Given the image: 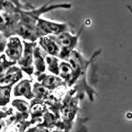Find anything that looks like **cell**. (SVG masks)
I'll use <instances>...</instances> for the list:
<instances>
[{
	"mask_svg": "<svg viewBox=\"0 0 132 132\" xmlns=\"http://www.w3.org/2000/svg\"><path fill=\"white\" fill-rule=\"evenodd\" d=\"M37 29L42 36L57 35L61 32L68 31V25L65 23H57L54 21L40 17L37 22Z\"/></svg>",
	"mask_w": 132,
	"mask_h": 132,
	"instance_id": "cell-6",
	"label": "cell"
},
{
	"mask_svg": "<svg viewBox=\"0 0 132 132\" xmlns=\"http://www.w3.org/2000/svg\"><path fill=\"white\" fill-rule=\"evenodd\" d=\"M23 51L22 57L16 64L19 65L20 68L25 72L28 76H32L34 73V67H33V51L36 47L37 42H31L23 40Z\"/></svg>",
	"mask_w": 132,
	"mask_h": 132,
	"instance_id": "cell-5",
	"label": "cell"
},
{
	"mask_svg": "<svg viewBox=\"0 0 132 132\" xmlns=\"http://www.w3.org/2000/svg\"><path fill=\"white\" fill-rule=\"evenodd\" d=\"M32 87V94L34 96V99L39 100V101H47V100L51 99V94H50V90L47 87L44 86L42 84L37 81L34 83Z\"/></svg>",
	"mask_w": 132,
	"mask_h": 132,
	"instance_id": "cell-15",
	"label": "cell"
},
{
	"mask_svg": "<svg viewBox=\"0 0 132 132\" xmlns=\"http://www.w3.org/2000/svg\"><path fill=\"white\" fill-rule=\"evenodd\" d=\"M14 96H23L27 100H32L34 98L31 88V79H23L14 86Z\"/></svg>",
	"mask_w": 132,
	"mask_h": 132,
	"instance_id": "cell-13",
	"label": "cell"
},
{
	"mask_svg": "<svg viewBox=\"0 0 132 132\" xmlns=\"http://www.w3.org/2000/svg\"><path fill=\"white\" fill-rule=\"evenodd\" d=\"M84 26L80 28L77 34H72L69 32V31L61 32L57 35H51V38L57 42V44L59 47V59L62 60H66L67 57L69 56V54L77 48V43H78L79 37L83 31Z\"/></svg>",
	"mask_w": 132,
	"mask_h": 132,
	"instance_id": "cell-3",
	"label": "cell"
},
{
	"mask_svg": "<svg viewBox=\"0 0 132 132\" xmlns=\"http://www.w3.org/2000/svg\"><path fill=\"white\" fill-rule=\"evenodd\" d=\"M45 64L46 67L48 68L49 72L51 74L59 76V59L55 56L47 55L45 56Z\"/></svg>",
	"mask_w": 132,
	"mask_h": 132,
	"instance_id": "cell-18",
	"label": "cell"
},
{
	"mask_svg": "<svg viewBox=\"0 0 132 132\" xmlns=\"http://www.w3.org/2000/svg\"><path fill=\"white\" fill-rule=\"evenodd\" d=\"M73 76V70L70 66V64L67 60H63L59 63V77H60L67 85H69L70 81L72 79Z\"/></svg>",
	"mask_w": 132,
	"mask_h": 132,
	"instance_id": "cell-16",
	"label": "cell"
},
{
	"mask_svg": "<svg viewBox=\"0 0 132 132\" xmlns=\"http://www.w3.org/2000/svg\"><path fill=\"white\" fill-rule=\"evenodd\" d=\"M19 18V13L9 14L0 12V33H2L5 38L15 35Z\"/></svg>",
	"mask_w": 132,
	"mask_h": 132,
	"instance_id": "cell-7",
	"label": "cell"
},
{
	"mask_svg": "<svg viewBox=\"0 0 132 132\" xmlns=\"http://www.w3.org/2000/svg\"><path fill=\"white\" fill-rule=\"evenodd\" d=\"M46 53L40 49L39 45H36L33 51V67H34V75L39 76L42 73H45L46 64H45Z\"/></svg>",
	"mask_w": 132,
	"mask_h": 132,
	"instance_id": "cell-11",
	"label": "cell"
},
{
	"mask_svg": "<svg viewBox=\"0 0 132 132\" xmlns=\"http://www.w3.org/2000/svg\"><path fill=\"white\" fill-rule=\"evenodd\" d=\"M23 51V42L19 36H11L7 38V42L5 45V54L7 59L14 62H17L22 57Z\"/></svg>",
	"mask_w": 132,
	"mask_h": 132,
	"instance_id": "cell-8",
	"label": "cell"
},
{
	"mask_svg": "<svg viewBox=\"0 0 132 132\" xmlns=\"http://www.w3.org/2000/svg\"><path fill=\"white\" fill-rule=\"evenodd\" d=\"M72 5L69 3H59L54 4L53 0L47 2L40 7H35L33 5L22 8L19 11V22L16 27L15 35L19 36L23 40L36 42L42 35L37 29V22L38 19L45 13L57 9H70Z\"/></svg>",
	"mask_w": 132,
	"mask_h": 132,
	"instance_id": "cell-1",
	"label": "cell"
},
{
	"mask_svg": "<svg viewBox=\"0 0 132 132\" xmlns=\"http://www.w3.org/2000/svg\"><path fill=\"white\" fill-rule=\"evenodd\" d=\"M20 9L10 0H0V12L9 13V14H16L19 13Z\"/></svg>",
	"mask_w": 132,
	"mask_h": 132,
	"instance_id": "cell-19",
	"label": "cell"
},
{
	"mask_svg": "<svg viewBox=\"0 0 132 132\" xmlns=\"http://www.w3.org/2000/svg\"><path fill=\"white\" fill-rule=\"evenodd\" d=\"M29 111V114L31 115V118L30 122L31 124H33L34 121H36L40 117H42L44 114V112L47 111V108H46L45 103L43 101H39V100L33 98L30 104Z\"/></svg>",
	"mask_w": 132,
	"mask_h": 132,
	"instance_id": "cell-14",
	"label": "cell"
},
{
	"mask_svg": "<svg viewBox=\"0 0 132 132\" xmlns=\"http://www.w3.org/2000/svg\"><path fill=\"white\" fill-rule=\"evenodd\" d=\"M37 81L42 84L50 91H53L61 86H67V84L59 76L54 75V74L48 75L46 73H42L37 76Z\"/></svg>",
	"mask_w": 132,
	"mask_h": 132,
	"instance_id": "cell-9",
	"label": "cell"
},
{
	"mask_svg": "<svg viewBox=\"0 0 132 132\" xmlns=\"http://www.w3.org/2000/svg\"><path fill=\"white\" fill-rule=\"evenodd\" d=\"M74 91L68 93L59 107V114L61 115V123L63 129L69 130L72 127L75 116L77 112V97L73 96Z\"/></svg>",
	"mask_w": 132,
	"mask_h": 132,
	"instance_id": "cell-4",
	"label": "cell"
},
{
	"mask_svg": "<svg viewBox=\"0 0 132 132\" xmlns=\"http://www.w3.org/2000/svg\"><path fill=\"white\" fill-rule=\"evenodd\" d=\"M23 77V70L15 65L11 66L4 76L0 77V85H14Z\"/></svg>",
	"mask_w": 132,
	"mask_h": 132,
	"instance_id": "cell-10",
	"label": "cell"
},
{
	"mask_svg": "<svg viewBox=\"0 0 132 132\" xmlns=\"http://www.w3.org/2000/svg\"><path fill=\"white\" fill-rule=\"evenodd\" d=\"M13 86L14 85H0V107H5L10 103Z\"/></svg>",
	"mask_w": 132,
	"mask_h": 132,
	"instance_id": "cell-17",
	"label": "cell"
},
{
	"mask_svg": "<svg viewBox=\"0 0 132 132\" xmlns=\"http://www.w3.org/2000/svg\"><path fill=\"white\" fill-rule=\"evenodd\" d=\"M100 53V51H97L96 53H94L93 55V57H91V59H87L82 55L79 51L74 50L71 53L69 54L68 57H67L66 60L68 61L70 64L73 70V76H72V79L70 81V84L68 86L71 87L73 85H75L78 79L81 77H83L84 76L86 73L87 68H88L89 65L92 63V61L94 60V59Z\"/></svg>",
	"mask_w": 132,
	"mask_h": 132,
	"instance_id": "cell-2",
	"label": "cell"
},
{
	"mask_svg": "<svg viewBox=\"0 0 132 132\" xmlns=\"http://www.w3.org/2000/svg\"><path fill=\"white\" fill-rule=\"evenodd\" d=\"M13 65H16V62L7 59L5 54H0V77H3L6 70Z\"/></svg>",
	"mask_w": 132,
	"mask_h": 132,
	"instance_id": "cell-20",
	"label": "cell"
},
{
	"mask_svg": "<svg viewBox=\"0 0 132 132\" xmlns=\"http://www.w3.org/2000/svg\"><path fill=\"white\" fill-rule=\"evenodd\" d=\"M10 1L13 2V3H14L17 7H19V8H23V9L27 8V7H29L31 5V4H29V3H23L21 0H10Z\"/></svg>",
	"mask_w": 132,
	"mask_h": 132,
	"instance_id": "cell-23",
	"label": "cell"
},
{
	"mask_svg": "<svg viewBox=\"0 0 132 132\" xmlns=\"http://www.w3.org/2000/svg\"><path fill=\"white\" fill-rule=\"evenodd\" d=\"M39 46L47 55L59 57V47L51 36H42L38 40Z\"/></svg>",
	"mask_w": 132,
	"mask_h": 132,
	"instance_id": "cell-12",
	"label": "cell"
},
{
	"mask_svg": "<svg viewBox=\"0 0 132 132\" xmlns=\"http://www.w3.org/2000/svg\"><path fill=\"white\" fill-rule=\"evenodd\" d=\"M13 107H14L17 110L18 112L21 113H28L29 112L30 105L26 101H23L22 99H14L12 102Z\"/></svg>",
	"mask_w": 132,
	"mask_h": 132,
	"instance_id": "cell-21",
	"label": "cell"
},
{
	"mask_svg": "<svg viewBox=\"0 0 132 132\" xmlns=\"http://www.w3.org/2000/svg\"><path fill=\"white\" fill-rule=\"evenodd\" d=\"M6 42H7V38H5L2 33H0V54H2L5 51Z\"/></svg>",
	"mask_w": 132,
	"mask_h": 132,
	"instance_id": "cell-22",
	"label": "cell"
}]
</instances>
